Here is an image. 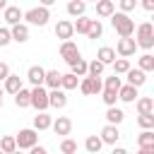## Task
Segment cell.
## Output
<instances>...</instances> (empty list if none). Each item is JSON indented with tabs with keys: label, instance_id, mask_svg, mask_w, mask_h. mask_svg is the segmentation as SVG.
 I'll return each instance as SVG.
<instances>
[{
	"label": "cell",
	"instance_id": "cell-1",
	"mask_svg": "<svg viewBox=\"0 0 154 154\" xmlns=\"http://www.w3.org/2000/svg\"><path fill=\"white\" fill-rule=\"evenodd\" d=\"M108 19H111V26L116 29V34H118L120 38H130V36L135 34V19H130V14H125V12H113Z\"/></svg>",
	"mask_w": 154,
	"mask_h": 154
},
{
	"label": "cell",
	"instance_id": "cell-2",
	"mask_svg": "<svg viewBox=\"0 0 154 154\" xmlns=\"http://www.w3.org/2000/svg\"><path fill=\"white\" fill-rule=\"evenodd\" d=\"M137 38H135V43H137V48H144L147 53L154 48V26L149 24V22H142L137 29Z\"/></svg>",
	"mask_w": 154,
	"mask_h": 154
},
{
	"label": "cell",
	"instance_id": "cell-3",
	"mask_svg": "<svg viewBox=\"0 0 154 154\" xmlns=\"http://www.w3.org/2000/svg\"><path fill=\"white\" fill-rule=\"evenodd\" d=\"M22 19H26V24H34V26H46L48 19H51V10L48 7H31L22 14Z\"/></svg>",
	"mask_w": 154,
	"mask_h": 154
},
{
	"label": "cell",
	"instance_id": "cell-4",
	"mask_svg": "<svg viewBox=\"0 0 154 154\" xmlns=\"http://www.w3.org/2000/svg\"><path fill=\"white\" fill-rule=\"evenodd\" d=\"M31 99H29V106L36 108V113H43L48 108V89L46 87H31Z\"/></svg>",
	"mask_w": 154,
	"mask_h": 154
},
{
	"label": "cell",
	"instance_id": "cell-5",
	"mask_svg": "<svg viewBox=\"0 0 154 154\" xmlns=\"http://www.w3.org/2000/svg\"><path fill=\"white\" fill-rule=\"evenodd\" d=\"M14 142H17V149H31L38 144V132L34 128H24L14 135Z\"/></svg>",
	"mask_w": 154,
	"mask_h": 154
},
{
	"label": "cell",
	"instance_id": "cell-6",
	"mask_svg": "<svg viewBox=\"0 0 154 154\" xmlns=\"http://www.w3.org/2000/svg\"><path fill=\"white\" fill-rule=\"evenodd\" d=\"M77 87H79V91H82L84 96L101 94V89H103V84H101V79H99V77H82Z\"/></svg>",
	"mask_w": 154,
	"mask_h": 154
},
{
	"label": "cell",
	"instance_id": "cell-7",
	"mask_svg": "<svg viewBox=\"0 0 154 154\" xmlns=\"http://www.w3.org/2000/svg\"><path fill=\"white\" fill-rule=\"evenodd\" d=\"M116 55H120V58H130V55H135V51H137V43H135V38L130 36V38H120L118 43H116Z\"/></svg>",
	"mask_w": 154,
	"mask_h": 154
},
{
	"label": "cell",
	"instance_id": "cell-8",
	"mask_svg": "<svg viewBox=\"0 0 154 154\" xmlns=\"http://www.w3.org/2000/svg\"><path fill=\"white\" fill-rule=\"evenodd\" d=\"M60 58L70 65V63H75L77 58H79V48H77V43L75 41H63L60 43Z\"/></svg>",
	"mask_w": 154,
	"mask_h": 154
},
{
	"label": "cell",
	"instance_id": "cell-9",
	"mask_svg": "<svg viewBox=\"0 0 154 154\" xmlns=\"http://www.w3.org/2000/svg\"><path fill=\"white\" fill-rule=\"evenodd\" d=\"M99 140L103 142V144H113L116 147V142L120 140V130H118V125H103L101 128V132H99Z\"/></svg>",
	"mask_w": 154,
	"mask_h": 154
},
{
	"label": "cell",
	"instance_id": "cell-10",
	"mask_svg": "<svg viewBox=\"0 0 154 154\" xmlns=\"http://www.w3.org/2000/svg\"><path fill=\"white\" fill-rule=\"evenodd\" d=\"M67 94L63 89H48V108H65Z\"/></svg>",
	"mask_w": 154,
	"mask_h": 154
},
{
	"label": "cell",
	"instance_id": "cell-11",
	"mask_svg": "<svg viewBox=\"0 0 154 154\" xmlns=\"http://www.w3.org/2000/svg\"><path fill=\"white\" fill-rule=\"evenodd\" d=\"M55 36H58L60 41H72V36H75L72 22H70V19H60V22L55 24Z\"/></svg>",
	"mask_w": 154,
	"mask_h": 154
},
{
	"label": "cell",
	"instance_id": "cell-12",
	"mask_svg": "<svg viewBox=\"0 0 154 154\" xmlns=\"http://www.w3.org/2000/svg\"><path fill=\"white\" fill-rule=\"evenodd\" d=\"M10 36H12L14 43H26V41H29V24L19 22V24L10 26Z\"/></svg>",
	"mask_w": 154,
	"mask_h": 154
},
{
	"label": "cell",
	"instance_id": "cell-13",
	"mask_svg": "<svg viewBox=\"0 0 154 154\" xmlns=\"http://www.w3.org/2000/svg\"><path fill=\"white\" fill-rule=\"evenodd\" d=\"M51 128H53L55 135H63V137H65V135L72 132V120H70L67 116H58V118L51 123Z\"/></svg>",
	"mask_w": 154,
	"mask_h": 154
},
{
	"label": "cell",
	"instance_id": "cell-14",
	"mask_svg": "<svg viewBox=\"0 0 154 154\" xmlns=\"http://www.w3.org/2000/svg\"><path fill=\"white\" fill-rule=\"evenodd\" d=\"M43 77H46V70L41 65H31L26 70V79H29L31 87H43Z\"/></svg>",
	"mask_w": 154,
	"mask_h": 154
},
{
	"label": "cell",
	"instance_id": "cell-15",
	"mask_svg": "<svg viewBox=\"0 0 154 154\" xmlns=\"http://www.w3.org/2000/svg\"><path fill=\"white\" fill-rule=\"evenodd\" d=\"M22 14H24V12H22L19 7H14V5H7V7L2 10V19H5L10 26L19 24V22H22Z\"/></svg>",
	"mask_w": 154,
	"mask_h": 154
},
{
	"label": "cell",
	"instance_id": "cell-16",
	"mask_svg": "<svg viewBox=\"0 0 154 154\" xmlns=\"http://www.w3.org/2000/svg\"><path fill=\"white\" fill-rule=\"evenodd\" d=\"M125 75H128V84H130V87H135V89H140V87L147 82V75H144L140 67H130Z\"/></svg>",
	"mask_w": 154,
	"mask_h": 154
},
{
	"label": "cell",
	"instance_id": "cell-17",
	"mask_svg": "<svg viewBox=\"0 0 154 154\" xmlns=\"http://www.w3.org/2000/svg\"><path fill=\"white\" fill-rule=\"evenodd\" d=\"M19 89H22V77L10 72V75H7V79L2 82V91H7V94H12V96H14Z\"/></svg>",
	"mask_w": 154,
	"mask_h": 154
},
{
	"label": "cell",
	"instance_id": "cell-18",
	"mask_svg": "<svg viewBox=\"0 0 154 154\" xmlns=\"http://www.w3.org/2000/svg\"><path fill=\"white\" fill-rule=\"evenodd\" d=\"M96 5V14L101 17V19H108L113 12H116V2L113 0H99V2H94Z\"/></svg>",
	"mask_w": 154,
	"mask_h": 154
},
{
	"label": "cell",
	"instance_id": "cell-19",
	"mask_svg": "<svg viewBox=\"0 0 154 154\" xmlns=\"http://www.w3.org/2000/svg\"><path fill=\"white\" fill-rule=\"evenodd\" d=\"M96 60L103 63V65H113V60H116V51H113L111 46H101V48L96 51Z\"/></svg>",
	"mask_w": 154,
	"mask_h": 154
},
{
	"label": "cell",
	"instance_id": "cell-20",
	"mask_svg": "<svg viewBox=\"0 0 154 154\" xmlns=\"http://www.w3.org/2000/svg\"><path fill=\"white\" fill-rule=\"evenodd\" d=\"M123 120H125V113H123V108L108 106V111H106V123H108V125H120Z\"/></svg>",
	"mask_w": 154,
	"mask_h": 154
},
{
	"label": "cell",
	"instance_id": "cell-21",
	"mask_svg": "<svg viewBox=\"0 0 154 154\" xmlns=\"http://www.w3.org/2000/svg\"><path fill=\"white\" fill-rule=\"evenodd\" d=\"M51 123H53V118H51L46 111L34 116V130H36V132H43V130H48V128H51Z\"/></svg>",
	"mask_w": 154,
	"mask_h": 154
},
{
	"label": "cell",
	"instance_id": "cell-22",
	"mask_svg": "<svg viewBox=\"0 0 154 154\" xmlns=\"http://www.w3.org/2000/svg\"><path fill=\"white\" fill-rule=\"evenodd\" d=\"M77 84H79V77H75L72 72L60 75V89L63 91H72V89H77Z\"/></svg>",
	"mask_w": 154,
	"mask_h": 154
},
{
	"label": "cell",
	"instance_id": "cell-23",
	"mask_svg": "<svg viewBox=\"0 0 154 154\" xmlns=\"http://www.w3.org/2000/svg\"><path fill=\"white\" fill-rule=\"evenodd\" d=\"M118 99H120L123 103H132V101L137 99V89L130 87V84H123V87L118 89Z\"/></svg>",
	"mask_w": 154,
	"mask_h": 154
},
{
	"label": "cell",
	"instance_id": "cell-24",
	"mask_svg": "<svg viewBox=\"0 0 154 154\" xmlns=\"http://www.w3.org/2000/svg\"><path fill=\"white\" fill-rule=\"evenodd\" d=\"M87 12V2L84 0H67V14L70 17H82Z\"/></svg>",
	"mask_w": 154,
	"mask_h": 154
},
{
	"label": "cell",
	"instance_id": "cell-25",
	"mask_svg": "<svg viewBox=\"0 0 154 154\" xmlns=\"http://www.w3.org/2000/svg\"><path fill=\"white\" fill-rule=\"evenodd\" d=\"M60 75H63V72H58V70H46L43 84H46L48 89H60Z\"/></svg>",
	"mask_w": 154,
	"mask_h": 154
},
{
	"label": "cell",
	"instance_id": "cell-26",
	"mask_svg": "<svg viewBox=\"0 0 154 154\" xmlns=\"http://www.w3.org/2000/svg\"><path fill=\"white\" fill-rule=\"evenodd\" d=\"M137 67L147 75V72H154V55L152 53H144V55H140L137 58Z\"/></svg>",
	"mask_w": 154,
	"mask_h": 154
},
{
	"label": "cell",
	"instance_id": "cell-27",
	"mask_svg": "<svg viewBox=\"0 0 154 154\" xmlns=\"http://www.w3.org/2000/svg\"><path fill=\"white\" fill-rule=\"evenodd\" d=\"M70 72H72L75 77H79V79H82V77H87V60L79 55L75 63H70Z\"/></svg>",
	"mask_w": 154,
	"mask_h": 154
},
{
	"label": "cell",
	"instance_id": "cell-28",
	"mask_svg": "<svg viewBox=\"0 0 154 154\" xmlns=\"http://www.w3.org/2000/svg\"><path fill=\"white\" fill-rule=\"evenodd\" d=\"M101 147H103V142L99 140V135H89V137L84 140V149H87L89 154H99Z\"/></svg>",
	"mask_w": 154,
	"mask_h": 154
},
{
	"label": "cell",
	"instance_id": "cell-29",
	"mask_svg": "<svg viewBox=\"0 0 154 154\" xmlns=\"http://www.w3.org/2000/svg\"><path fill=\"white\" fill-rule=\"evenodd\" d=\"M84 36H87V38H101V36H103V24H101V19H91V24H89V29H87Z\"/></svg>",
	"mask_w": 154,
	"mask_h": 154
},
{
	"label": "cell",
	"instance_id": "cell-30",
	"mask_svg": "<svg viewBox=\"0 0 154 154\" xmlns=\"http://www.w3.org/2000/svg\"><path fill=\"white\" fill-rule=\"evenodd\" d=\"M29 99H31V91L22 87V89L14 94V106H17V108H29Z\"/></svg>",
	"mask_w": 154,
	"mask_h": 154
},
{
	"label": "cell",
	"instance_id": "cell-31",
	"mask_svg": "<svg viewBox=\"0 0 154 154\" xmlns=\"http://www.w3.org/2000/svg\"><path fill=\"white\" fill-rule=\"evenodd\" d=\"M103 70H106V65H103V63H99V60L87 63V77H99V79H101Z\"/></svg>",
	"mask_w": 154,
	"mask_h": 154
},
{
	"label": "cell",
	"instance_id": "cell-32",
	"mask_svg": "<svg viewBox=\"0 0 154 154\" xmlns=\"http://www.w3.org/2000/svg\"><path fill=\"white\" fill-rule=\"evenodd\" d=\"M135 101H137V113H154V99L152 96H142Z\"/></svg>",
	"mask_w": 154,
	"mask_h": 154
},
{
	"label": "cell",
	"instance_id": "cell-33",
	"mask_svg": "<svg viewBox=\"0 0 154 154\" xmlns=\"http://www.w3.org/2000/svg\"><path fill=\"white\" fill-rule=\"evenodd\" d=\"M0 152H2V154H12V152H17L14 135H5V137L0 140Z\"/></svg>",
	"mask_w": 154,
	"mask_h": 154
},
{
	"label": "cell",
	"instance_id": "cell-34",
	"mask_svg": "<svg viewBox=\"0 0 154 154\" xmlns=\"http://www.w3.org/2000/svg\"><path fill=\"white\" fill-rule=\"evenodd\" d=\"M89 24H91V19L87 14H82V17H77V22H72V29H75V34H87Z\"/></svg>",
	"mask_w": 154,
	"mask_h": 154
},
{
	"label": "cell",
	"instance_id": "cell-35",
	"mask_svg": "<svg viewBox=\"0 0 154 154\" xmlns=\"http://www.w3.org/2000/svg\"><path fill=\"white\" fill-rule=\"evenodd\" d=\"M137 125L142 130H154V113H140L137 116Z\"/></svg>",
	"mask_w": 154,
	"mask_h": 154
},
{
	"label": "cell",
	"instance_id": "cell-36",
	"mask_svg": "<svg viewBox=\"0 0 154 154\" xmlns=\"http://www.w3.org/2000/svg\"><path fill=\"white\" fill-rule=\"evenodd\" d=\"M137 144L140 147H154V130H142L137 135Z\"/></svg>",
	"mask_w": 154,
	"mask_h": 154
},
{
	"label": "cell",
	"instance_id": "cell-37",
	"mask_svg": "<svg viewBox=\"0 0 154 154\" xmlns=\"http://www.w3.org/2000/svg\"><path fill=\"white\" fill-rule=\"evenodd\" d=\"M130 70V60L128 58H116L113 60V75H125Z\"/></svg>",
	"mask_w": 154,
	"mask_h": 154
},
{
	"label": "cell",
	"instance_id": "cell-38",
	"mask_svg": "<svg viewBox=\"0 0 154 154\" xmlns=\"http://www.w3.org/2000/svg\"><path fill=\"white\" fill-rule=\"evenodd\" d=\"M101 84H103V89H113V91H118V89L123 87V82H120V77H118V75H108Z\"/></svg>",
	"mask_w": 154,
	"mask_h": 154
},
{
	"label": "cell",
	"instance_id": "cell-39",
	"mask_svg": "<svg viewBox=\"0 0 154 154\" xmlns=\"http://www.w3.org/2000/svg\"><path fill=\"white\" fill-rule=\"evenodd\" d=\"M101 101H103L106 106H116V101H118V91H113V89H101Z\"/></svg>",
	"mask_w": 154,
	"mask_h": 154
},
{
	"label": "cell",
	"instance_id": "cell-40",
	"mask_svg": "<svg viewBox=\"0 0 154 154\" xmlns=\"http://www.w3.org/2000/svg\"><path fill=\"white\" fill-rule=\"evenodd\" d=\"M60 154H77V142L70 140V137H65L60 142Z\"/></svg>",
	"mask_w": 154,
	"mask_h": 154
},
{
	"label": "cell",
	"instance_id": "cell-41",
	"mask_svg": "<svg viewBox=\"0 0 154 154\" xmlns=\"http://www.w3.org/2000/svg\"><path fill=\"white\" fill-rule=\"evenodd\" d=\"M118 7H120V12L130 14V12H135V7H137V0H118Z\"/></svg>",
	"mask_w": 154,
	"mask_h": 154
},
{
	"label": "cell",
	"instance_id": "cell-42",
	"mask_svg": "<svg viewBox=\"0 0 154 154\" xmlns=\"http://www.w3.org/2000/svg\"><path fill=\"white\" fill-rule=\"evenodd\" d=\"M10 43H12L10 29H7V26H0V48H5V46H10Z\"/></svg>",
	"mask_w": 154,
	"mask_h": 154
},
{
	"label": "cell",
	"instance_id": "cell-43",
	"mask_svg": "<svg viewBox=\"0 0 154 154\" xmlns=\"http://www.w3.org/2000/svg\"><path fill=\"white\" fill-rule=\"evenodd\" d=\"M7 75H10V65L0 60V82H5V79H7Z\"/></svg>",
	"mask_w": 154,
	"mask_h": 154
},
{
	"label": "cell",
	"instance_id": "cell-44",
	"mask_svg": "<svg viewBox=\"0 0 154 154\" xmlns=\"http://www.w3.org/2000/svg\"><path fill=\"white\" fill-rule=\"evenodd\" d=\"M140 5H142L147 12H154V0H140Z\"/></svg>",
	"mask_w": 154,
	"mask_h": 154
},
{
	"label": "cell",
	"instance_id": "cell-45",
	"mask_svg": "<svg viewBox=\"0 0 154 154\" xmlns=\"http://www.w3.org/2000/svg\"><path fill=\"white\" fill-rule=\"evenodd\" d=\"M29 154H48V149H46V147H38V144H36V147H31V149H29Z\"/></svg>",
	"mask_w": 154,
	"mask_h": 154
},
{
	"label": "cell",
	"instance_id": "cell-46",
	"mask_svg": "<svg viewBox=\"0 0 154 154\" xmlns=\"http://www.w3.org/2000/svg\"><path fill=\"white\" fill-rule=\"evenodd\" d=\"M137 154H154V147H140Z\"/></svg>",
	"mask_w": 154,
	"mask_h": 154
},
{
	"label": "cell",
	"instance_id": "cell-47",
	"mask_svg": "<svg viewBox=\"0 0 154 154\" xmlns=\"http://www.w3.org/2000/svg\"><path fill=\"white\" fill-rule=\"evenodd\" d=\"M111 154H128V149H123V147H113Z\"/></svg>",
	"mask_w": 154,
	"mask_h": 154
},
{
	"label": "cell",
	"instance_id": "cell-48",
	"mask_svg": "<svg viewBox=\"0 0 154 154\" xmlns=\"http://www.w3.org/2000/svg\"><path fill=\"white\" fill-rule=\"evenodd\" d=\"M41 2V7H51V5H55V0H38Z\"/></svg>",
	"mask_w": 154,
	"mask_h": 154
},
{
	"label": "cell",
	"instance_id": "cell-49",
	"mask_svg": "<svg viewBox=\"0 0 154 154\" xmlns=\"http://www.w3.org/2000/svg\"><path fill=\"white\" fill-rule=\"evenodd\" d=\"M7 7V0H0V10H5Z\"/></svg>",
	"mask_w": 154,
	"mask_h": 154
},
{
	"label": "cell",
	"instance_id": "cell-50",
	"mask_svg": "<svg viewBox=\"0 0 154 154\" xmlns=\"http://www.w3.org/2000/svg\"><path fill=\"white\" fill-rule=\"evenodd\" d=\"M12 154H24V152H22V149H17V152H12Z\"/></svg>",
	"mask_w": 154,
	"mask_h": 154
},
{
	"label": "cell",
	"instance_id": "cell-51",
	"mask_svg": "<svg viewBox=\"0 0 154 154\" xmlns=\"http://www.w3.org/2000/svg\"><path fill=\"white\" fill-rule=\"evenodd\" d=\"M2 94H5V91H2V84H0V96H2Z\"/></svg>",
	"mask_w": 154,
	"mask_h": 154
},
{
	"label": "cell",
	"instance_id": "cell-52",
	"mask_svg": "<svg viewBox=\"0 0 154 154\" xmlns=\"http://www.w3.org/2000/svg\"><path fill=\"white\" fill-rule=\"evenodd\" d=\"M84 2H99V0H84Z\"/></svg>",
	"mask_w": 154,
	"mask_h": 154
},
{
	"label": "cell",
	"instance_id": "cell-53",
	"mask_svg": "<svg viewBox=\"0 0 154 154\" xmlns=\"http://www.w3.org/2000/svg\"><path fill=\"white\" fill-rule=\"evenodd\" d=\"M0 108H2V96H0Z\"/></svg>",
	"mask_w": 154,
	"mask_h": 154
},
{
	"label": "cell",
	"instance_id": "cell-54",
	"mask_svg": "<svg viewBox=\"0 0 154 154\" xmlns=\"http://www.w3.org/2000/svg\"><path fill=\"white\" fill-rule=\"evenodd\" d=\"M0 154H2V152H0Z\"/></svg>",
	"mask_w": 154,
	"mask_h": 154
}]
</instances>
